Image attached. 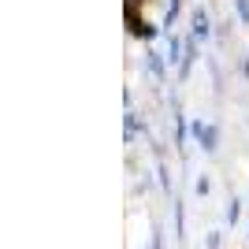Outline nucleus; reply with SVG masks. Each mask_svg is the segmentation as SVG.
I'll use <instances>...</instances> for the list:
<instances>
[{
    "mask_svg": "<svg viewBox=\"0 0 249 249\" xmlns=\"http://www.w3.org/2000/svg\"><path fill=\"white\" fill-rule=\"evenodd\" d=\"M242 74H249V56H246V60H242Z\"/></svg>",
    "mask_w": 249,
    "mask_h": 249,
    "instance_id": "4",
    "label": "nucleus"
},
{
    "mask_svg": "<svg viewBox=\"0 0 249 249\" xmlns=\"http://www.w3.org/2000/svg\"><path fill=\"white\" fill-rule=\"evenodd\" d=\"M190 130H194V138H197L205 149H216V126H208V123H201V119H194V126H190Z\"/></svg>",
    "mask_w": 249,
    "mask_h": 249,
    "instance_id": "2",
    "label": "nucleus"
},
{
    "mask_svg": "<svg viewBox=\"0 0 249 249\" xmlns=\"http://www.w3.org/2000/svg\"><path fill=\"white\" fill-rule=\"evenodd\" d=\"M190 37H194V41H205V37H208V11H205V8H194V19H190Z\"/></svg>",
    "mask_w": 249,
    "mask_h": 249,
    "instance_id": "1",
    "label": "nucleus"
},
{
    "mask_svg": "<svg viewBox=\"0 0 249 249\" xmlns=\"http://www.w3.org/2000/svg\"><path fill=\"white\" fill-rule=\"evenodd\" d=\"M234 4H238V19L249 22V0H234Z\"/></svg>",
    "mask_w": 249,
    "mask_h": 249,
    "instance_id": "3",
    "label": "nucleus"
}]
</instances>
